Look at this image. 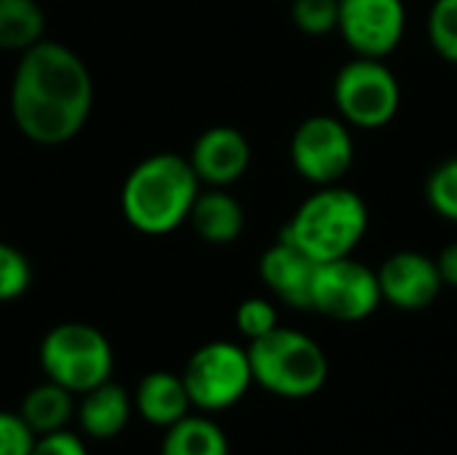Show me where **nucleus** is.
<instances>
[{
	"instance_id": "2",
	"label": "nucleus",
	"mask_w": 457,
	"mask_h": 455,
	"mask_svg": "<svg viewBox=\"0 0 457 455\" xmlns=\"http://www.w3.org/2000/svg\"><path fill=\"white\" fill-rule=\"evenodd\" d=\"M198 193L201 182L187 158L177 153H153L123 180L120 212L134 231L163 236L187 223Z\"/></svg>"
},
{
	"instance_id": "24",
	"label": "nucleus",
	"mask_w": 457,
	"mask_h": 455,
	"mask_svg": "<svg viewBox=\"0 0 457 455\" xmlns=\"http://www.w3.org/2000/svg\"><path fill=\"white\" fill-rule=\"evenodd\" d=\"M236 327L252 343L278 327V311L268 298H246L236 308Z\"/></svg>"
},
{
	"instance_id": "5",
	"label": "nucleus",
	"mask_w": 457,
	"mask_h": 455,
	"mask_svg": "<svg viewBox=\"0 0 457 455\" xmlns=\"http://www.w3.org/2000/svg\"><path fill=\"white\" fill-rule=\"evenodd\" d=\"M37 359L46 381L59 383L70 394H86L110 381L115 367L107 335L86 322H62L51 327L40 341Z\"/></svg>"
},
{
	"instance_id": "7",
	"label": "nucleus",
	"mask_w": 457,
	"mask_h": 455,
	"mask_svg": "<svg viewBox=\"0 0 457 455\" xmlns=\"http://www.w3.org/2000/svg\"><path fill=\"white\" fill-rule=\"evenodd\" d=\"M190 405L204 413H220L238 405L252 389L249 351L230 341H212L193 351L182 370Z\"/></svg>"
},
{
	"instance_id": "17",
	"label": "nucleus",
	"mask_w": 457,
	"mask_h": 455,
	"mask_svg": "<svg viewBox=\"0 0 457 455\" xmlns=\"http://www.w3.org/2000/svg\"><path fill=\"white\" fill-rule=\"evenodd\" d=\"M19 416L24 418L35 437L67 429V424L75 418V394H70L54 381L37 383L24 394Z\"/></svg>"
},
{
	"instance_id": "19",
	"label": "nucleus",
	"mask_w": 457,
	"mask_h": 455,
	"mask_svg": "<svg viewBox=\"0 0 457 455\" xmlns=\"http://www.w3.org/2000/svg\"><path fill=\"white\" fill-rule=\"evenodd\" d=\"M46 32V11L37 0H0V51L21 54Z\"/></svg>"
},
{
	"instance_id": "12",
	"label": "nucleus",
	"mask_w": 457,
	"mask_h": 455,
	"mask_svg": "<svg viewBox=\"0 0 457 455\" xmlns=\"http://www.w3.org/2000/svg\"><path fill=\"white\" fill-rule=\"evenodd\" d=\"M187 161L201 185L228 188L246 174L252 164V145L236 126H212L198 134Z\"/></svg>"
},
{
	"instance_id": "11",
	"label": "nucleus",
	"mask_w": 457,
	"mask_h": 455,
	"mask_svg": "<svg viewBox=\"0 0 457 455\" xmlns=\"http://www.w3.org/2000/svg\"><path fill=\"white\" fill-rule=\"evenodd\" d=\"M375 274L383 303L399 311H423L434 306L445 290L436 260L418 249H399L388 255Z\"/></svg>"
},
{
	"instance_id": "22",
	"label": "nucleus",
	"mask_w": 457,
	"mask_h": 455,
	"mask_svg": "<svg viewBox=\"0 0 457 455\" xmlns=\"http://www.w3.org/2000/svg\"><path fill=\"white\" fill-rule=\"evenodd\" d=\"M32 284V265L21 249L0 241V303L21 298Z\"/></svg>"
},
{
	"instance_id": "25",
	"label": "nucleus",
	"mask_w": 457,
	"mask_h": 455,
	"mask_svg": "<svg viewBox=\"0 0 457 455\" xmlns=\"http://www.w3.org/2000/svg\"><path fill=\"white\" fill-rule=\"evenodd\" d=\"M35 445L32 429L19 413L0 410V455H29Z\"/></svg>"
},
{
	"instance_id": "27",
	"label": "nucleus",
	"mask_w": 457,
	"mask_h": 455,
	"mask_svg": "<svg viewBox=\"0 0 457 455\" xmlns=\"http://www.w3.org/2000/svg\"><path fill=\"white\" fill-rule=\"evenodd\" d=\"M434 260H436V268H439V276H442L445 287L457 290V241L447 244Z\"/></svg>"
},
{
	"instance_id": "1",
	"label": "nucleus",
	"mask_w": 457,
	"mask_h": 455,
	"mask_svg": "<svg viewBox=\"0 0 457 455\" xmlns=\"http://www.w3.org/2000/svg\"><path fill=\"white\" fill-rule=\"evenodd\" d=\"M8 107L21 137L46 147L64 145L91 115V72L70 46L43 38L19 54Z\"/></svg>"
},
{
	"instance_id": "26",
	"label": "nucleus",
	"mask_w": 457,
	"mask_h": 455,
	"mask_svg": "<svg viewBox=\"0 0 457 455\" xmlns=\"http://www.w3.org/2000/svg\"><path fill=\"white\" fill-rule=\"evenodd\" d=\"M29 455H91L83 437L70 432V429H59L51 434H40L35 437V445Z\"/></svg>"
},
{
	"instance_id": "3",
	"label": "nucleus",
	"mask_w": 457,
	"mask_h": 455,
	"mask_svg": "<svg viewBox=\"0 0 457 455\" xmlns=\"http://www.w3.org/2000/svg\"><path fill=\"white\" fill-rule=\"evenodd\" d=\"M370 231V206L351 190L337 185L316 188L289 217L281 236L303 249L313 263L351 257Z\"/></svg>"
},
{
	"instance_id": "13",
	"label": "nucleus",
	"mask_w": 457,
	"mask_h": 455,
	"mask_svg": "<svg viewBox=\"0 0 457 455\" xmlns=\"http://www.w3.org/2000/svg\"><path fill=\"white\" fill-rule=\"evenodd\" d=\"M313 274L316 263L284 236H278V241L268 247L260 257V279L273 292V298H278L289 308L311 311Z\"/></svg>"
},
{
	"instance_id": "6",
	"label": "nucleus",
	"mask_w": 457,
	"mask_h": 455,
	"mask_svg": "<svg viewBox=\"0 0 457 455\" xmlns=\"http://www.w3.org/2000/svg\"><path fill=\"white\" fill-rule=\"evenodd\" d=\"M337 115L351 129H383L402 110V83L386 59L353 56L345 62L332 83Z\"/></svg>"
},
{
	"instance_id": "14",
	"label": "nucleus",
	"mask_w": 457,
	"mask_h": 455,
	"mask_svg": "<svg viewBox=\"0 0 457 455\" xmlns=\"http://www.w3.org/2000/svg\"><path fill=\"white\" fill-rule=\"evenodd\" d=\"M131 402L139 418L158 429L174 426L177 421L190 416V408H193L182 375L169 373V370H153L142 375V381L134 389Z\"/></svg>"
},
{
	"instance_id": "9",
	"label": "nucleus",
	"mask_w": 457,
	"mask_h": 455,
	"mask_svg": "<svg viewBox=\"0 0 457 455\" xmlns=\"http://www.w3.org/2000/svg\"><path fill=\"white\" fill-rule=\"evenodd\" d=\"M380 303L383 298L375 268L364 265L353 255L316 263L311 311H319L335 322H364L380 308Z\"/></svg>"
},
{
	"instance_id": "4",
	"label": "nucleus",
	"mask_w": 457,
	"mask_h": 455,
	"mask_svg": "<svg viewBox=\"0 0 457 455\" xmlns=\"http://www.w3.org/2000/svg\"><path fill=\"white\" fill-rule=\"evenodd\" d=\"M252 378L265 392L284 400H305L324 389L329 359L324 349L305 333L276 327L249 343Z\"/></svg>"
},
{
	"instance_id": "20",
	"label": "nucleus",
	"mask_w": 457,
	"mask_h": 455,
	"mask_svg": "<svg viewBox=\"0 0 457 455\" xmlns=\"http://www.w3.org/2000/svg\"><path fill=\"white\" fill-rule=\"evenodd\" d=\"M426 201L434 215L457 223V156L436 164L426 180Z\"/></svg>"
},
{
	"instance_id": "10",
	"label": "nucleus",
	"mask_w": 457,
	"mask_h": 455,
	"mask_svg": "<svg viewBox=\"0 0 457 455\" xmlns=\"http://www.w3.org/2000/svg\"><path fill=\"white\" fill-rule=\"evenodd\" d=\"M353 56L386 59L407 32L404 0H337V29Z\"/></svg>"
},
{
	"instance_id": "8",
	"label": "nucleus",
	"mask_w": 457,
	"mask_h": 455,
	"mask_svg": "<svg viewBox=\"0 0 457 455\" xmlns=\"http://www.w3.org/2000/svg\"><path fill=\"white\" fill-rule=\"evenodd\" d=\"M289 161L305 182L337 185L356 161L351 126L340 115L305 118L289 139Z\"/></svg>"
},
{
	"instance_id": "16",
	"label": "nucleus",
	"mask_w": 457,
	"mask_h": 455,
	"mask_svg": "<svg viewBox=\"0 0 457 455\" xmlns=\"http://www.w3.org/2000/svg\"><path fill=\"white\" fill-rule=\"evenodd\" d=\"M187 223L201 241L214 247H228L238 241L246 225L244 206L225 188H206L195 196Z\"/></svg>"
},
{
	"instance_id": "15",
	"label": "nucleus",
	"mask_w": 457,
	"mask_h": 455,
	"mask_svg": "<svg viewBox=\"0 0 457 455\" xmlns=\"http://www.w3.org/2000/svg\"><path fill=\"white\" fill-rule=\"evenodd\" d=\"M134 413V402L123 386H118L112 378L88 389L80 394V402L75 405L78 426L91 440H112L118 437Z\"/></svg>"
},
{
	"instance_id": "23",
	"label": "nucleus",
	"mask_w": 457,
	"mask_h": 455,
	"mask_svg": "<svg viewBox=\"0 0 457 455\" xmlns=\"http://www.w3.org/2000/svg\"><path fill=\"white\" fill-rule=\"evenodd\" d=\"M289 16L300 32L321 38L337 29V0H292Z\"/></svg>"
},
{
	"instance_id": "18",
	"label": "nucleus",
	"mask_w": 457,
	"mask_h": 455,
	"mask_svg": "<svg viewBox=\"0 0 457 455\" xmlns=\"http://www.w3.org/2000/svg\"><path fill=\"white\" fill-rule=\"evenodd\" d=\"M163 432L161 455H230L225 432L204 416H185Z\"/></svg>"
},
{
	"instance_id": "21",
	"label": "nucleus",
	"mask_w": 457,
	"mask_h": 455,
	"mask_svg": "<svg viewBox=\"0 0 457 455\" xmlns=\"http://www.w3.org/2000/svg\"><path fill=\"white\" fill-rule=\"evenodd\" d=\"M431 48L450 64H457V0H434L426 19Z\"/></svg>"
}]
</instances>
